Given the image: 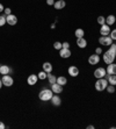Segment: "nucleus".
I'll return each instance as SVG.
<instances>
[{
	"label": "nucleus",
	"mask_w": 116,
	"mask_h": 129,
	"mask_svg": "<svg viewBox=\"0 0 116 129\" xmlns=\"http://www.w3.org/2000/svg\"><path fill=\"white\" fill-rule=\"evenodd\" d=\"M52 95H54V92L51 91V88L50 90L49 88H43L38 93V98L42 101H49V100H51Z\"/></svg>",
	"instance_id": "obj_1"
},
{
	"label": "nucleus",
	"mask_w": 116,
	"mask_h": 129,
	"mask_svg": "<svg viewBox=\"0 0 116 129\" xmlns=\"http://www.w3.org/2000/svg\"><path fill=\"white\" fill-rule=\"evenodd\" d=\"M108 86V80L106 78H100L96 80L95 83V90L101 92V91H104Z\"/></svg>",
	"instance_id": "obj_2"
},
{
	"label": "nucleus",
	"mask_w": 116,
	"mask_h": 129,
	"mask_svg": "<svg viewBox=\"0 0 116 129\" xmlns=\"http://www.w3.org/2000/svg\"><path fill=\"white\" fill-rule=\"evenodd\" d=\"M115 57H116V56H114V55L111 54L109 50H107L106 52H104V55H103V62L106 64H111V63H114Z\"/></svg>",
	"instance_id": "obj_3"
},
{
	"label": "nucleus",
	"mask_w": 116,
	"mask_h": 129,
	"mask_svg": "<svg viewBox=\"0 0 116 129\" xmlns=\"http://www.w3.org/2000/svg\"><path fill=\"white\" fill-rule=\"evenodd\" d=\"M99 43L101 45H110L111 43H113V39L110 37V36H102L99 39Z\"/></svg>",
	"instance_id": "obj_4"
},
{
	"label": "nucleus",
	"mask_w": 116,
	"mask_h": 129,
	"mask_svg": "<svg viewBox=\"0 0 116 129\" xmlns=\"http://www.w3.org/2000/svg\"><path fill=\"white\" fill-rule=\"evenodd\" d=\"M106 75H107V71H106V69H103V68H98V69L94 71V77L98 79L104 78Z\"/></svg>",
	"instance_id": "obj_5"
},
{
	"label": "nucleus",
	"mask_w": 116,
	"mask_h": 129,
	"mask_svg": "<svg viewBox=\"0 0 116 129\" xmlns=\"http://www.w3.org/2000/svg\"><path fill=\"white\" fill-rule=\"evenodd\" d=\"M3 84L5 85V86H7V87H9V86H12L13 85V83H14V80H13V78L11 77L9 75H4L3 76Z\"/></svg>",
	"instance_id": "obj_6"
},
{
	"label": "nucleus",
	"mask_w": 116,
	"mask_h": 129,
	"mask_svg": "<svg viewBox=\"0 0 116 129\" xmlns=\"http://www.w3.org/2000/svg\"><path fill=\"white\" fill-rule=\"evenodd\" d=\"M6 21L9 26H14V24L18 23V18L14 14H9V15H6Z\"/></svg>",
	"instance_id": "obj_7"
},
{
	"label": "nucleus",
	"mask_w": 116,
	"mask_h": 129,
	"mask_svg": "<svg viewBox=\"0 0 116 129\" xmlns=\"http://www.w3.org/2000/svg\"><path fill=\"white\" fill-rule=\"evenodd\" d=\"M99 62H100V56L96 54L91 55L88 57V63L91 64V65H95V64H98Z\"/></svg>",
	"instance_id": "obj_8"
},
{
	"label": "nucleus",
	"mask_w": 116,
	"mask_h": 129,
	"mask_svg": "<svg viewBox=\"0 0 116 129\" xmlns=\"http://www.w3.org/2000/svg\"><path fill=\"white\" fill-rule=\"evenodd\" d=\"M110 26H108V24H102L101 26V28H100V34H101L102 36H107V35H109L110 34Z\"/></svg>",
	"instance_id": "obj_9"
},
{
	"label": "nucleus",
	"mask_w": 116,
	"mask_h": 129,
	"mask_svg": "<svg viewBox=\"0 0 116 129\" xmlns=\"http://www.w3.org/2000/svg\"><path fill=\"white\" fill-rule=\"evenodd\" d=\"M51 91H52L55 94H59L63 92V86L59 84H57V83H55V84L51 85Z\"/></svg>",
	"instance_id": "obj_10"
},
{
	"label": "nucleus",
	"mask_w": 116,
	"mask_h": 129,
	"mask_svg": "<svg viewBox=\"0 0 116 129\" xmlns=\"http://www.w3.org/2000/svg\"><path fill=\"white\" fill-rule=\"evenodd\" d=\"M67 71H68V75L71 76V77H77V76L79 75V69H78L77 66H74V65L70 66Z\"/></svg>",
	"instance_id": "obj_11"
},
{
	"label": "nucleus",
	"mask_w": 116,
	"mask_h": 129,
	"mask_svg": "<svg viewBox=\"0 0 116 129\" xmlns=\"http://www.w3.org/2000/svg\"><path fill=\"white\" fill-rule=\"evenodd\" d=\"M59 56L62 58H68L71 56V50L70 49H65V48H62L59 50Z\"/></svg>",
	"instance_id": "obj_12"
},
{
	"label": "nucleus",
	"mask_w": 116,
	"mask_h": 129,
	"mask_svg": "<svg viewBox=\"0 0 116 129\" xmlns=\"http://www.w3.org/2000/svg\"><path fill=\"white\" fill-rule=\"evenodd\" d=\"M37 80H38V76L30 75L29 77H28V79H27V83L30 85V86H33V85H35L36 83H37Z\"/></svg>",
	"instance_id": "obj_13"
},
{
	"label": "nucleus",
	"mask_w": 116,
	"mask_h": 129,
	"mask_svg": "<svg viewBox=\"0 0 116 129\" xmlns=\"http://www.w3.org/2000/svg\"><path fill=\"white\" fill-rule=\"evenodd\" d=\"M77 44L79 48L84 49V48H86L87 47V41L86 39H84V37H78L77 39Z\"/></svg>",
	"instance_id": "obj_14"
},
{
	"label": "nucleus",
	"mask_w": 116,
	"mask_h": 129,
	"mask_svg": "<svg viewBox=\"0 0 116 129\" xmlns=\"http://www.w3.org/2000/svg\"><path fill=\"white\" fill-rule=\"evenodd\" d=\"M50 101L52 102V105L57 106V107H58V106H60V104H62V100H60V98L58 96V94H54Z\"/></svg>",
	"instance_id": "obj_15"
},
{
	"label": "nucleus",
	"mask_w": 116,
	"mask_h": 129,
	"mask_svg": "<svg viewBox=\"0 0 116 129\" xmlns=\"http://www.w3.org/2000/svg\"><path fill=\"white\" fill-rule=\"evenodd\" d=\"M65 6H66V3L64 0H57V1H55V4H54V7L56 9H62Z\"/></svg>",
	"instance_id": "obj_16"
},
{
	"label": "nucleus",
	"mask_w": 116,
	"mask_h": 129,
	"mask_svg": "<svg viewBox=\"0 0 116 129\" xmlns=\"http://www.w3.org/2000/svg\"><path fill=\"white\" fill-rule=\"evenodd\" d=\"M12 69L8 65H0V75H8Z\"/></svg>",
	"instance_id": "obj_17"
},
{
	"label": "nucleus",
	"mask_w": 116,
	"mask_h": 129,
	"mask_svg": "<svg viewBox=\"0 0 116 129\" xmlns=\"http://www.w3.org/2000/svg\"><path fill=\"white\" fill-rule=\"evenodd\" d=\"M42 68H43V71H45L47 73H50V72L52 71V64L49 63V62H45V63H43Z\"/></svg>",
	"instance_id": "obj_18"
},
{
	"label": "nucleus",
	"mask_w": 116,
	"mask_h": 129,
	"mask_svg": "<svg viewBox=\"0 0 116 129\" xmlns=\"http://www.w3.org/2000/svg\"><path fill=\"white\" fill-rule=\"evenodd\" d=\"M116 21V18L115 15H108L107 18H106V24H108V26H111V24H114Z\"/></svg>",
	"instance_id": "obj_19"
},
{
	"label": "nucleus",
	"mask_w": 116,
	"mask_h": 129,
	"mask_svg": "<svg viewBox=\"0 0 116 129\" xmlns=\"http://www.w3.org/2000/svg\"><path fill=\"white\" fill-rule=\"evenodd\" d=\"M107 80H108V84L110 85H116V75H108L107 76Z\"/></svg>",
	"instance_id": "obj_20"
},
{
	"label": "nucleus",
	"mask_w": 116,
	"mask_h": 129,
	"mask_svg": "<svg viewBox=\"0 0 116 129\" xmlns=\"http://www.w3.org/2000/svg\"><path fill=\"white\" fill-rule=\"evenodd\" d=\"M57 84L64 86V85L67 84V80H66V78L64 77V76H60V77H57Z\"/></svg>",
	"instance_id": "obj_21"
},
{
	"label": "nucleus",
	"mask_w": 116,
	"mask_h": 129,
	"mask_svg": "<svg viewBox=\"0 0 116 129\" xmlns=\"http://www.w3.org/2000/svg\"><path fill=\"white\" fill-rule=\"evenodd\" d=\"M47 79H49V83H50L51 85L55 84V83H57V77H56V76H54V75H51V72H50V73H48Z\"/></svg>",
	"instance_id": "obj_22"
},
{
	"label": "nucleus",
	"mask_w": 116,
	"mask_h": 129,
	"mask_svg": "<svg viewBox=\"0 0 116 129\" xmlns=\"http://www.w3.org/2000/svg\"><path fill=\"white\" fill-rule=\"evenodd\" d=\"M74 35L77 36V37H84V35H85V31H84V29L79 28V29H77L74 31Z\"/></svg>",
	"instance_id": "obj_23"
},
{
	"label": "nucleus",
	"mask_w": 116,
	"mask_h": 129,
	"mask_svg": "<svg viewBox=\"0 0 116 129\" xmlns=\"http://www.w3.org/2000/svg\"><path fill=\"white\" fill-rule=\"evenodd\" d=\"M37 76H38V79H41V80H44V79H47V77H48V73H47L45 71H41Z\"/></svg>",
	"instance_id": "obj_24"
},
{
	"label": "nucleus",
	"mask_w": 116,
	"mask_h": 129,
	"mask_svg": "<svg viewBox=\"0 0 116 129\" xmlns=\"http://www.w3.org/2000/svg\"><path fill=\"white\" fill-rule=\"evenodd\" d=\"M5 23H7V21H6V15H1V16H0V27L5 26Z\"/></svg>",
	"instance_id": "obj_25"
},
{
	"label": "nucleus",
	"mask_w": 116,
	"mask_h": 129,
	"mask_svg": "<svg viewBox=\"0 0 116 129\" xmlns=\"http://www.w3.org/2000/svg\"><path fill=\"white\" fill-rule=\"evenodd\" d=\"M109 47H110V48H109V51L114 55V56H116V44H113V43H111Z\"/></svg>",
	"instance_id": "obj_26"
},
{
	"label": "nucleus",
	"mask_w": 116,
	"mask_h": 129,
	"mask_svg": "<svg viewBox=\"0 0 116 129\" xmlns=\"http://www.w3.org/2000/svg\"><path fill=\"white\" fill-rule=\"evenodd\" d=\"M106 90H107V92L108 93H114V92H115V86H114V85H108L107 86V88H106Z\"/></svg>",
	"instance_id": "obj_27"
},
{
	"label": "nucleus",
	"mask_w": 116,
	"mask_h": 129,
	"mask_svg": "<svg viewBox=\"0 0 116 129\" xmlns=\"http://www.w3.org/2000/svg\"><path fill=\"white\" fill-rule=\"evenodd\" d=\"M98 23H100L101 26H102V24H104V23H106V18H104V16H102V15H100V16L98 18Z\"/></svg>",
	"instance_id": "obj_28"
},
{
	"label": "nucleus",
	"mask_w": 116,
	"mask_h": 129,
	"mask_svg": "<svg viewBox=\"0 0 116 129\" xmlns=\"http://www.w3.org/2000/svg\"><path fill=\"white\" fill-rule=\"evenodd\" d=\"M54 48L56 49V50H60V49L63 48V43H60V42H55V43H54Z\"/></svg>",
	"instance_id": "obj_29"
},
{
	"label": "nucleus",
	"mask_w": 116,
	"mask_h": 129,
	"mask_svg": "<svg viewBox=\"0 0 116 129\" xmlns=\"http://www.w3.org/2000/svg\"><path fill=\"white\" fill-rule=\"evenodd\" d=\"M110 37L113 39V41H115L116 40V29H114V30L110 31Z\"/></svg>",
	"instance_id": "obj_30"
},
{
	"label": "nucleus",
	"mask_w": 116,
	"mask_h": 129,
	"mask_svg": "<svg viewBox=\"0 0 116 129\" xmlns=\"http://www.w3.org/2000/svg\"><path fill=\"white\" fill-rule=\"evenodd\" d=\"M5 15H9V14H12V9L11 8H5Z\"/></svg>",
	"instance_id": "obj_31"
},
{
	"label": "nucleus",
	"mask_w": 116,
	"mask_h": 129,
	"mask_svg": "<svg viewBox=\"0 0 116 129\" xmlns=\"http://www.w3.org/2000/svg\"><path fill=\"white\" fill-rule=\"evenodd\" d=\"M63 48L70 49V43H68V42H64V43H63Z\"/></svg>",
	"instance_id": "obj_32"
},
{
	"label": "nucleus",
	"mask_w": 116,
	"mask_h": 129,
	"mask_svg": "<svg viewBox=\"0 0 116 129\" xmlns=\"http://www.w3.org/2000/svg\"><path fill=\"white\" fill-rule=\"evenodd\" d=\"M47 4H48L49 6H54V4H55V0H47Z\"/></svg>",
	"instance_id": "obj_33"
},
{
	"label": "nucleus",
	"mask_w": 116,
	"mask_h": 129,
	"mask_svg": "<svg viewBox=\"0 0 116 129\" xmlns=\"http://www.w3.org/2000/svg\"><path fill=\"white\" fill-rule=\"evenodd\" d=\"M95 54H96V55H101V54H102V49H101V48H96Z\"/></svg>",
	"instance_id": "obj_34"
},
{
	"label": "nucleus",
	"mask_w": 116,
	"mask_h": 129,
	"mask_svg": "<svg viewBox=\"0 0 116 129\" xmlns=\"http://www.w3.org/2000/svg\"><path fill=\"white\" fill-rule=\"evenodd\" d=\"M113 75H116V64H113Z\"/></svg>",
	"instance_id": "obj_35"
},
{
	"label": "nucleus",
	"mask_w": 116,
	"mask_h": 129,
	"mask_svg": "<svg viewBox=\"0 0 116 129\" xmlns=\"http://www.w3.org/2000/svg\"><path fill=\"white\" fill-rule=\"evenodd\" d=\"M4 128H6V126L4 124L3 121H0V129H4Z\"/></svg>",
	"instance_id": "obj_36"
},
{
	"label": "nucleus",
	"mask_w": 116,
	"mask_h": 129,
	"mask_svg": "<svg viewBox=\"0 0 116 129\" xmlns=\"http://www.w3.org/2000/svg\"><path fill=\"white\" fill-rule=\"evenodd\" d=\"M5 11V7L3 6V4H0V13H3Z\"/></svg>",
	"instance_id": "obj_37"
},
{
	"label": "nucleus",
	"mask_w": 116,
	"mask_h": 129,
	"mask_svg": "<svg viewBox=\"0 0 116 129\" xmlns=\"http://www.w3.org/2000/svg\"><path fill=\"white\" fill-rule=\"evenodd\" d=\"M87 129H94V126H92V124H89V126H87Z\"/></svg>",
	"instance_id": "obj_38"
},
{
	"label": "nucleus",
	"mask_w": 116,
	"mask_h": 129,
	"mask_svg": "<svg viewBox=\"0 0 116 129\" xmlns=\"http://www.w3.org/2000/svg\"><path fill=\"white\" fill-rule=\"evenodd\" d=\"M56 28V23H52L51 24V29H55Z\"/></svg>",
	"instance_id": "obj_39"
},
{
	"label": "nucleus",
	"mask_w": 116,
	"mask_h": 129,
	"mask_svg": "<svg viewBox=\"0 0 116 129\" xmlns=\"http://www.w3.org/2000/svg\"><path fill=\"white\" fill-rule=\"evenodd\" d=\"M3 80H1V79H0V88H1V87H3Z\"/></svg>",
	"instance_id": "obj_40"
}]
</instances>
